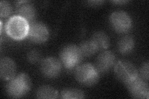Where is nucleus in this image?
<instances>
[{
	"instance_id": "nucleus-3",
	"label": "nucleus",
	"mask_w": 149,
	"mask_h": 99,
	"mask_svg": "<svg viewBox=\"0 0 149 99\" xmlns=\"http://www.w3.org/2000/svg\"><path fill=\"white\" fill-rule=\"evenodd\" d=\"M75 77L79 82L91 86L98 80L99 72L91 64L86 63L79 66L77 68Z\"/></svg>"
},
{
	"instance_id": "nucleus-13",
	"label": "nucleus",
	"mask_w": 149,
	"mask_h": 99,
	"mask_svg": "<svg viewBox=\"0 0 149 99\" xmlns=\"http://www.w3.org/2000/svg\"><path fill=\"white\" fill-rule=\"evenodd\" d=\"M91 40L96 46L98 50L106 49L109 46V37L103 32L99 31L95 33V34L93 35Z\"/></svg>"
},
{
	"instance_id": "nucleus-16",
	"label": "nucleus",
	"mask_w": 149,
	"mask_h": 99,
	"mask_svg": "<svg viewBox=\"0 0 149 99\" xmlns=\"http://www.w3.org/2000/svg\"><path fill=\"white\" fill-rule=\"evenodd\" d=\"M79 48H80L82 55L85 56H91L98 51V49L92 40L83 42Z\"/></svg>"
},
{
	"instance_id": "nucleus-7",
	"label": "nucleus",
	"mask_w": 149,
	"mask_h": 99,
	"mask_svg": "<svg viewBox=\"0 0 149 99\" xmlns=\"http://www.w3.org/2000/svg\"><path fill=\"white\" fill-rule=\"evenodd\" d=\"M130 94L136 98H147L149 97L148 84L139 76L133 81L126 84Z\"/></svg>"
},
{
	"instance_id": "nucleus-1",
	"label": "nucleus",
	"mask_w": 149,
	"mask_h": 99,
	"mask_svg": "<svg viewBox=\"0 0 149 99\" xmlns=\"http://www.w3.org/2000/svg\"><path fill=\"white\" fill-rule=\"evenodd\" d=\"M31 87V79L27 74L21 73L8 84L6 91L13 98H20L27 93Z\"/></svg>"
},
{
	"instance_id": "nucleus-19",
	"label": "nucleus",
	"mask_w": 149,
	"mask_h": 99,
	"mask_svg": "<svg viewBox=\"0 0 149 99\" xmlns=\"http://www.w3.org/2000/svg\"><path fill=\"white\" fill-rule=\"evenodd\" d=\"M40 58V53L36 50H32L27 55V59L29 62L32 63H36L38 62Z\"/></svg>"
},
{
	"instance_id": "nucleus-2",
	"label": "nucleus",
	"mask_w": 149,
	"mask_h": 99,
	"mask_svg": "<svg viewBox=\"0 0 149 99\" xmlns=\"http://www.w3.org/2000/svg\"><path fill=\"white\" fill-rule=\"evenodd\" d=\"M29 22L19 16H14L9 19L6 25L7 34L12 39L22 40L28 35Z\"/></svg>"
},
{
	"instance_id": "nucleus-8",
	"label": "nucleus",
	"mask_w": 149,
	"mask_h": 99,
	"mask_svg": "<svg viewBox=\"0 0 149 99\" xmlns=\"http://www.w3.org/2000/svg\"><path fill=\"white\" fill-rule=\"evenodd\" d=\"M27 36L35 43H43L49 38V30L44 24L33 22L29 24Z\"/></svg>"
},
{
	"instance_id": "nucleus-10",
	"label": "nucleus",
	"mask_w": 149,
	"mask_h": 99,
	"mask_svg": "<svg viewBox=\"0 0 149 99\" xmlns=\"http://www.w3.org/2000/svg\"><path fill=\"white\" fill-rule=\"evenodd\" d=\"M115 55L110 51H104L96 59V69L98 72L104 73L112 68L114 64Z\"/></svg>"
},
{
	"instance_id": "nucleus-15",
	"label": "nucleus",
	"mask_w": 149,
	"mask_h": 99,
	"mask_svg": "<svg viewBox=\"0 0 149 99\" xmlns=\"http://www.w3.org/2000/svg\"><path fill=\"white\" fill-rule=\"evenodd\" d=\"M37 97L39 98H57L58 92L55 89L49 86H43L39 88L37 91Z\"/></svg>"
},
{
	"instance_id": "nucleus-5",
	"label": "nucleus",
	"mask_w": 149,
	"mask_h": 99,
	"mask_svg": "<svg viewBox=\"0 0 149 99\" xmlns=\"http://www.w3.org/2000/svg\"><path fill=\"white\" fill-rule=\"evenodd\" d=\"M114 72L118 78L127 84L138 77V72L135 66L126 61H119L114 66Z\"/></svg>"
},
{
	"instance_id": "nucleus-12",
	"label": "nucleus",
	"mask_w": 149,
	"mask_h": 99,
	"mask_svg": "<svg viewBox=\"0 0 149 99\" xmlns=\"http://www.w3.org/2000/svg\"><path fill=\"white\" fill-rule=\"evenodd\" d=\"M18 16L23 17L28 22L33 21L36 16L34 6L27 1H20L17 5Z\"/></svg>"
},
{
	"instance_id": "nucleus-11",
	"label": "nucleus",
	"mask_w": 149,
	"mask_h": 99,
	"mask_svg": "<svg viewBox=\"0 0 149 99\" xmlns=\"http://www.w3.org/2000/svg\"><path fill=\"white\" fill-rule=\"evenodd\" d=\"M16 71V64L9 58L4 57L0 61V74L3 80L10 81L15 78Z\"/></svg>"
},
{
	"instance_id": "nucleus-14",
	"label": "nucleus",
	"mask_w": 149,
	"mask_h": 99,
	"mask_svg": "<svg viewBox=\"0 0 149 99\" xmlns=\"http://www.w3.org/2000/svg\"><path fill=\"white\" fill-rule=\"evenodd\" d=\"M134 47V40L130 36H124L121 38L118 44V48L122 54H127L132 51Z\"/></svg>"
},
{
	"instance_id": "nucleus-9",
	"label": "nucleus",
	"mask_w": 149,
	"mask_h": 99,
	"mask_svg": "<svg viewBox=\"0 0 149 99\" xmlns=\"http://www.w3.org/2000/svg\"><path fill=\"white\" fill-rule=\"evenodd\" d=\"M41 71L45 76L54 78L60 74L62 65L57 58L49 57L44 59L41 63Z\"/></svg>"
},
{
	"instance_id": "nucleus-4",
	"label": "nucleus",
	"mask_w": 149,
	"mask_h": 99,
	"mask_svg": "<svg viewBox=\"0 0 149 99\" xmlns=\"http://www.w3.org/2000/svg\"><path fill=\"white\" fill-rule=\"evenodd\" d=\"M83 55L80 48L74 45L65 46L60 53V58L67 68H73L79 64Z\"/></svg>"
},
{
	"instance_id": "nucleus-6",
	"label": "nucleus",
	"mask_w": 149,
	"mask_h": 99,
	"mask_svg": "<svg viewBox=\"0 0 149 99\" xmlns=\"http://www.w3.org/2000/svg\"><path fill=\"white\" fill-rule=\"evenodd\" d=\"M110 22L114 29L119 33L128 32L132 27V21L126 12L116 11L112 13Z\"/></svg>"
},
{
	"instance_id": "nucleus-18",
	"label": "nucleus",
	"mask_w": 149,
	"mask_h": 99,
	"mask_svg": "<svg viewBox=\"0 0 149 99\" xmlns=\"http://www.w3.org/2000/svg\"><path fill=\"white\" fill-rule=\"evenodd\" d=\"M12 11L11 4L8 1H3L0 3V15L1 17H8Z\"/></svg>"
},
{
	"instance_id": "nucleus-20",
	"label": "nucleus",
	"mask_w": 149,
	"mask_h": 99,
	"mask_svg": "<svg viewBox=\"0 0 149 99\" xmlns=\"http://www.w3.org/2000/svg\"><path fill=\"white\" fill-rule=\"evenodd\" d=\"M141 74L142 78L148 81V63H145L141 68Z\"/></svg>"
},
{
	"instance_id": "nucleus-17",
	"label": "nucleus",
	"mask_w": 149,
	"mask_h": 99,
	"mask_svg": "<svg viewBox=\"0 0 149 99\" xmlns=\"http://www.w3.org/2000/svg\"><path fill=\"white\" fill-rule=\"evenodd\" d=\"M61 97L65 99L83 98L85 93L77 89H65L61 93Z\"/></svg>"
}]
</instances>
